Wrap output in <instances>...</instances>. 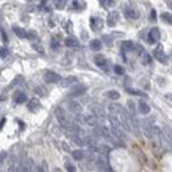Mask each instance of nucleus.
<instances>
[{
	"mask_svg": "<svg viewBox=\"0 0 172 172\" xmlns=\"http://www.w3.org/2000/svg\"><path fill=\"white\" fill-rule=\"evenodd\" d=\"M90 27H91V30L94 32H99L101 29L103 28V20L101 17H91L90 19Z\"/></svg>",
	"mask_w": 172,
	"mask_h": 172,
	"instance_id": "f257e3e1",
	"label": "nucleus"
},
{
	"mask_svg": "<svg viewBox=\"0 0 172 172\" xmlns=\"http://www.w3.org/2000/svg\"><path fill=\"white\" fill-rule=\"evenodd\" d=\"M153 56L158 61H160L162 64H165L167 62V56H165L164 50H163V47L162 45H158V47L155 48V50H153Z\"/></svg>",
	"mask_w": 172,
	"mask_h": 172,
	"instance_id": "f03ea898",
	"label": "nucleus"
},
{
	"mask_svg": "<svg viewBox=\"0 0 172 172\" xmlns=\"http://www.w3.org/2000/svg\"><path fill=\"white\" fill-rule=\"evenodd\" d=\"M60 79H61V77L54 72H47L44 74V81L47 82V84H56Z\"/></svg>",
	"mask_w": 172,
	"mask_h": 172,
	"instance_id": "7ed1b4c3",
	"label": "nucleus"
},
{
	"mask_svg": "<svg viewBox=\"0 0 172 172\" xmlns=\"http://www.w3.org/2000/svg\"><path fill=\"white\" fill-rule=\"evenodd\" d=\"M159 39H160V30L158 28H152L150 30V35H148V40L147 41L150 42V44H155L156 41H159Z\"/></svg>",
	"mask_w": 172,
	"mask_h": 172,
	"instance_id": "20e7f679",
	"label": "nucleus"
},
{
	"mask_svg": "<svg viewBox=\"0 0 172 172\" xmlns=\"http://www.w3.org/2000/svg\"><path fill=\"white\" fill-rule=\"evenodd\" d=\"M125 12H126V16H127L128 19H138V17H139V12H138V10L134 7V5H127Z\"/></svg>",
	"mask_w": 172,
	"mask_h": 172,
	"instance_id": "39448f33",
	"label": "nucleus"
},
{
	"mask_svg": "<svg viewBox=\"0 0 172 172\" xmlns=\"http://www.w3.org/2000/svg\"><path fill=\"white\" fill-rule=\"evenodd\" d=\"M90 110H91V114H94L97 116V118H105V113H103V109L99 105H97V103H93V105H90Z\"/></svg>",
	"mask_w": 172,
	"mask_h": 172,
	"instance_id": "423d86ee",
	"label": "nucleus"
},
{
	"mask_svg": "<svg viewBox=\"0 0 172 172\" xmlns=\"http://www.w3.org/2000/svg\"><path fill=\"white\" fill-rule=\"evenodd\" d=\"M119 20V13L116 11H113L109 13V16H107V25L109 27H114L116 23H118Z\"/></svg>",
	"mask_w": 172,
	"mask_h": 172,
	"instance_id": "0eeeda50",
	"label": "nucleus"
},
{
	"mask_svg": "<svg viewBox=\"0 0 172 172\" xmlns=\"http://www.w3.org/2000/svg\"><path fill=\"white\" fill-rule=\"evenodd\" d=\"M94 61H96V64H97L98 67L106 70V72L109 70V64H107V60L103 56H97L96 58H94Z\"/></svg>",
	"mask_w": 172,
	"mask_h": 172,
	"instance_id": "6e6552de",
	"label": "nucleus"
},
{
	"mask_svg": "<svg viewBox=\"0 0 172 172\" xmlns=\"http://www.w3.org/2000/svg\"><path fill=\"white\" fill-rule=\"evenodd\" d=\"M67 107H69L70 111L76 113V114H79V113L82 111V106L79 105L78 102H76V101H70V102L67 103Z\"/></svg>",
	"mask_w": 172,
	"mask_h": 172,
	"instance_id": "1a4fd4ad",
	"label": "nucleus"
},
{
	"mask_svg": "<svg viewBox=\"0 0 172 172\" xmlns=\"http://www.w3.org/2000/svg\"><path fill=\"white\" fill-rule=\"evenodd\" d=\"M99 131H101V135H102L106 140H109V142H113V140H114V135L111 134V131L107 130L105 126H102V127L99 128Z\"/></svg>",
	"mask_w": 172,
	"mask_h": 172,
	"instance_id": "9d476101",
	"label": "nucleus"
},
{
	"mask_svg": "<svg viewBox=\"0 0 172 172\" xmlns=\"http://www.w3.org/2000/svg\"><path fill=\"white\" fill-rule=\"evenodd\" d=\"M76 82H77V78H76L74 76L66 77V78H64V79H60V84H61V86H62V87H67V86L76 84Z\"/></svg>",
	"mask_w": 172,
	"mask_h": 172,
	"instance_id": "9b49d317",
	"label": "nucleus"
},
{
	"mask_svg": "<svg viewBox=\"0 0 172 172\" xmlns=\"http://www.w3.org/2000/svg\"><path fill=\"white\" fill-rule=\"evenodd\" d=\"M84 121H85L89 126H97L98 119H97V116L94 115V114H85V115H84Z\"/></svg>",
	"mask_w": 172,
	"mask_h": 172,
	"instance_id": "f8f14e48",
	"label": "nucleus"
},
{
	"mask_svg": "<svg viewBox=\"0 0 172 172\" xmlns=\"http://www.w3.org/2000/svg\"><path fill=\"white\" fill-rule=\"evenodd\" d=\"M122 109H123V107H122L121 105H116V103L109 105V111H110V114H113V115H115V116H118L119 114H121Z\"/></svg>",
	"mask_w": 172,
	"mask_h": 172,
	"instance_id": "ddd939ff",
	"label": "nucleus"
},
{
	"mask_svg": "<svg viewBox=\"0 0 172 172\" xmlns=\"http://www.w3.org/2000/svg\"><path fill=\"white\" fill-rule=\"evenodd\" d=\"M86 91V86H77L76 89H73L72 91H70L69 97H78L81 96V94H84Z\"/></svg>",
	"mask_w": 172,
	"mask_h": 172,
	"instance_id": "4468645a",
	"label": "nucleus"
},
{
	"mask_svg": "<svg viewBox=\"0 0 172 172\" xmlns=\"http://www.w3.org/2000/svg\"><path fill=\"white\" fill-rule=\"evenodd\" d=\"M28 109L30 111H36V110L40 109V102L39 99H36V98H33V99H30L28 102Z\"/></svg>",
	"mask_w": 172,
	"mask_h": 172,
	"instance_id": "2eb2a0df",
	"label": "nucleus"
},
{
	"mask_svg": "<svg viewBox=\"0 0 172 172\" xmlns=\"http://www.w3.org/2000/svg\"><path fill=\"white\" fill-rule=\"evenodd\" d=\"M111 134L114 135L115 138H118V139L121 140H125V134L122 133V128H118V127H111Z\"/></svg>",
	"mask_w": 172,
	"mask_h": 172,
	"instance_id": "dca6fc26",
	"label": "nucleus"
},
{
	"mask_svg": "<svg viewBox=\"0 0 172 172\" xmlns=\"http://www.w3.org/2000/svg\"><path fill=\"white\" fill-rule=\"evenodd\" d=\"M90 48L93 49V50H101L102 49V41L98 39H94L90 41Z\"/></svg>",
	"mask_w": 172,
	"mask_h": 172,
	"instance_id": "f3484780",
	"label": "nucleus"
},
{
	"mask_svg": "<svg viewBox=\"0 0 172 172\" xmlns=\"http://www.w3.org/2000/svg\"><path fill=\"white\" fill-rule=\"evenodd\" d=\"M65 45L67 48H77L78 47V41L74 37H67L65 40Z\"/></svg>",
	"mask_w": 172,
	"mask_h": 172,
	"instance_id": "a211bd4d",
	"label": "nucleus"
},
{
	"mask_svg": "<svg viewBox=\"0 0 172 172\" xmlns=\"http://www.w3.org/2000/svg\"><path fill=\"white\" fill-rule=\"evenodd\" d=\"M27 101V97L24 93H21V91H17L16 94H15V102L16 103H24Z\"/></svg>",
	"mask_w": 172,
	"mask_h": 172,
	"instance_id": "6ab92c4d",
	"label": "nucleus"
},
{
	"mask_svg": "<svg viewBox=\"0 0 172 172\" xmlns=\"http://www.w3.org/2000/svg\"><path fill=\"white\" fill-rule=\"evenodd\" d=\"M139 111L142 113V114H148L150 113V106L147 105L144 101H140L139 102Z\"/></svg>",
	"mask_w": 172,
	"mask_h": 172,
	"instance_id": "aec40b11",
	"label": "nucleus"
},
{
	"mask_svg": "<svg viewBox=\"0 0 172 172\" xmlns=\"http://www.w3.org/2000/svg\"><path fill=\"white\" fill-rule=\"evenodd\" d=\"M13 32H15V35H16L17 37H20V39H25L27 32H25V30H24L23 28H20V27H13Z\"/></svg>",
	"mask_w": 172,
	"mask_h": 172,
	"instance_id": "412c9836",
	"label": "nucleus"
},
{
	"mask_svg": "<svg viewBox=\"0 0 172 172\" xmlns=\"http://www.w3.org/2000/svg\"><path fill=\"white\" fill-rule=\"evenodd\" d=\"M134 49V44L131 41H123L122 42V50L123 52H131Z\"/></svg>",
	"mask_w": 172,
	"mask_h": 172,
	"instance_id": "4be33fe9",
	"label": "nucleus"
},
{
	"mask_svg": "<svg viewBox=\"0 0 172 172\" xmlns=\"http://www.w3.org/2000/svg\"><path fill=\"white\" fill-rule=\"evenodd\" d=\"M72 156L76 160H82V159L85 158V153H84V151H81V150H74V151L72 152Z\"/></svg>",
	"mask_w": 172,
	"mask_h": 172,
	"instance_id": "5701e85b",
	"label": "nucleus"
},
{
	"mask_svg": "<svg viewBox=\"0 0 172 172\" xmlns=\"http://www.w3.org/2000/svg\"><path fill=\"white\" fill-rule=\"evenodd\" d=\"M50 45H52V49H53V50H58V49H60V41L57 40L56 36H54V37H52Z\"/></svg>",
	"mask_w": 172,
	"mask_h": 172,
	"instance_id": "b1692460",
	"label": "nucleus"
},
{
	"mask_svg": "<svg viewBox=\"0 0 172 172\" xmlns=\"http://www.w3.org/2000/svg\"><path fill=\"white\" fill-rule=\"evenodd\" d=\"M106 97H109L110 99H118V98L121 97V96H119L118 91H115V90H110V91H107V93H106Z\"/></svg>",
	"mask_w": 172,
	"mask_h": 172,
	"instance_id": "393cba45",
	"label": "nucleus"
},
{
	"mask_svg": "<svg viewBox=\"0 0 172 172\" xmlns=\"http://www.w3.org/2000/svg\"><path fill=\"white\" fill-rule=\"evenodd\" d=\"M162 19H163L164 23H167V24H171L172 23V17H171L170 12H164V13L162 15Z\"/></svg>",
	"mask_w": 172,
	"mask_h": 172,
	"instance_id": "a878e982",
	"label": "nucleus"
},
{
	"mask_svg": "<svg viewBox=\"0 0 172 172\" xmlns=\"http://www.w3.org/2000/svg\"><path fill=\"white\" fill-rule=\"evenodd\" d=\"M53 4L57 10H62V8L65 7V0H54Z\"/></svg>",
	"mask_w": 172,
	"mask_h": 172,
	"instance_id": "bb28decb",
	"label": "nucleus"
},
{
	"mask_svg": "<svg viewBox=\"0 0 172 172\" xmlns=\"http://www.w3.org/2000/svg\"><path fill=\"white\" fill-rule=\"evenodd\" d=\"M151 61H152V58L148 53L143 54V65H148V64H151Z\"/></svg>",
	"mask_w": 172,
	"mask_h": 172,
	"instance_id": "cd10ccee",
	"label": "nucleus"
},
{
	"mask_svg": "<svg viewBox=\"0 0 172 172\" xmlns=\"http://www.w3.org/2000/svg\"><path fill=\"white\" fill-rule=\"evenodd\" d=\"M127 91L130 94H134V96H140V97L144 96V93H142L140 90H136V89H127Z\"/></svg>",
	"mask_w": 172,
	"mask_h": 172,
	"instance_id": "c85d7f7f",
	"label": "nucleus"
},
{
	"mask_svg": "<svg viewBox=\"0 0 172 172\" xmlns=\"http://www.w3.org/2000/svg\"><path fill=\"white\" fill-rule=\"evenodd\" d=\"M25 37H27V39H29V40H35L36 37H37V33H36L35 30H29V32H27Z\"/></svg>",
	"mask_w": 172,
	"mask_h": 172,
	"instance_id": "c756f323",
	"label": "nucleus"
},
{
	"mask_svg": "<svg viewBox=\"0 0 172 172\" xmlns=\"http://www.w3.org/2000/svg\"><path fill=\"white\" fill-rule=\"evenodd\" d=\"M127 106H128V110H130V113H131V115H135V105H134V102L133 101H128L127 102Z\"/></svg>",
	"mask_w": 172,
	"mask_h": 172,
	"instance_id": "7c9ffc66",
	"label": "nucleus"
},
{
	"mask_svg": "<svg viewBox=\"0 0 172 172\" xmlns=\"http://www.w3.org/2000/svg\"><path fill=\"white\" fill-rule=\"evenodd\" d=\"M32 48L35 49L36 52H39V53H41V54H44V48H42V45H39V44H33L32 45Z\"/></svg>",
	"mask_w": 172,
	"mask_h": 172,
	"instance_id": "2f4dec72",
	"label": "nucleus"
},
{
	"mask_svg": "<svg viewBox=\"0 0 172 172\" xmlns=\"http://www.w3.org/2000/svg\"><path fill=\"white\" fill-rule=\"evenodd\" d=\"M114 72L116 73V74H119V76L125 74V69H123L122 66H119V65H115V66H114Z\"/></svg>",
	"mask_w": 172,
	"mask_h": 172,
	"instance_id": "473e14b6",
	"label": "nucleus"
},
{
	"mask_svg": "<svg viewBox=\"0 0 172 172\" xmlns=\"http://www.w3.org/2000/svg\"><path fill=\"white\" fill-rule=\"evenodd\" d=\"M7 56H8V50H7V48L0 47V58H5Z\"/></svg>",
	"mask_w": 172,
	"mask_h": 172,
	"instance_id": "72a5a7b5",
	"label": "nucleus"
},
{
	"mask_svg": "<svg viewBox=\"0 0 172 172\" xmlns=\"http://www.w3.org/2000/svg\"><path fill=\"white\" fill-rule=\"evenodd\" d=\"M72 7L74 8V10H79V8L82 7V4H81V1H78V0H74V1L72 3Z\"/></svg>",
	"mask_w": 172,
	"mask_h": 172,
	"instance_id": "f704fd0d",
	"label": "nucleus"
},
{
	"mask_svg": "<svg viewBox=\"0 0 172 172\" xmlns=\"http://www.w3.org/2000/svg\"><path fill=\"white\" fill-rule=\"evenodd\" d=\"M66 170H67V172H76L74 165L70 164V163H66Z\"/></svg>",
	"mask_w": 172,
	"mask_h": 172,
	"instance_id": "c9c22d12",
	"label": "nucleus"
},
{
	"mask_svg": "<svg viewBox=\"0 0 172 172\" xmlns=\"http://www.w3.org/2000/svg\"><path fill=\"white\" fill-rule=\"evenodd\" d=\"M101 1H102L103 7H110L113 4V0H101Z\"/></svg>",
	"mask_w": 172,
	"mask_h": 172,
	"instance_id": "e433bc0d",
	"label": "nucleus"
},
{
	"mask_svg": "<svg viewBox=\"0 0 172 172\" xmlns=\"http://www.w3.org/2000/svg\"><path fill=\"white\" fill-rule=\"evenodd\" d=\"M0 32H1V39H3V41H4V42H8V37H7V35H5L4 29H0Z\"/></svg>",
	"mask_w": 172,
	"mask_h": 172,
	"instance_id": "4c0bfd02",
	"label": "nucleus"
},
{
	"mask_svg": "<svg viewBox=\"0 0 172 172\" xmlns=\"http://www.w3.org/2000/svg\"><path fill=\"white\" fill-rule=\"evenodd\" d=\"M65 29L67 30V32H69V30H72V23H70V21H67V23L65 24Z\"/></svg>",
	"mask_w": 172,
	"mask_h": 172,
	"instance_id": "58836bf2",
	"label": "nucleus"
},
{
	"mask_svg": "<svg viewBox=\"0 0 172 172\" xmlns=\"http://www.w3.org/2000/svg\"><path fill=\"white\" fill-rule=\"evenodd\" d=\"M150 19H151V20H156V12L155 11H151V16H150Z\"/></svg>",
	"mask_w": 172,
	"mask_h": 172,
	"instance_id": "ea45409f",
	"label": "nucleus"
},
{
	"mask_svg": "<svg viewBox=\"0 0 172 172\" xmlns=\"http://www.w3.org/2000/svg\"><path fill=\"white\" fill-rule=\"evenodd\" d=\"M62 146H64V150H65V151H67V152L70 151V148L67 147V144H66V143H62Z\"/></svg>",
	"mask_w": 172,
	"mask_h": 172,
	"instance_id": "a19ab883",
	"label": "nucleus"
},
{
	"mask_svg": "<svg viewBox=\"0 0 172 172\" xmlns=\"http://www.w3.org/2000/svg\"><path fill=\"white\" fill-rule=\"evenodd\" d=\"M4 155H5L4 152H1V153H0V163H1V162H3V159H4Z\"/></svg>",
	"mask_w": 172,
	"mask_h": 172,
	"instance_id": "79ce46f5",
	"label": "nucleus"
},
{
	"mask_svg": "<svg viewBox=\"0 0 172 172\" xmlns=\"http://www.w3.org/2000/svg\"><path fill=\"white\" fill-rule=\"evenodd\" d=\"M4 122H5V119L3 118V119H1V122H0V127H3V125H4Z\"/></svg>",
	"mask_w": 172,
	"mask_h": 172,
	"instance_id": "37998d69",
	"label": "nucleus"
},
{
	"mask_svg": "<svg viewBox=\"0 0 172 172\" xmlns=\"http://www.w3.org/2000/svg\"><path fill=\"white\" fill-rule=\"evenodd\" d=\"M98 172H109V171H106V170H101V168H99V171H98Z\"/></svg>",
	"mask_w": 172,
	"mask_h": 172,
	"instance_id": "c03bdc74",
	"label": "nucleus"
}]
</instances>
